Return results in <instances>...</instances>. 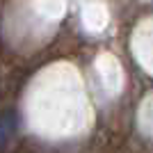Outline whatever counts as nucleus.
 I'll return each instance as SVG.
<instances>
[{
	"label": "nucleus",
	"instance_id": "f257e3e1",
	"mask_svg": "<svg viewBox=\"0 0 153 153\" xmlns=\"http://www.w3.org/2000/svg\"><path fill=\"white\" fill-rule=\"evenodd\" d=\"M14 137V114H0V149H5Z\"/></svg>",
	"mask_w": 153,
	"mask_h": 153
}]
</instances>
